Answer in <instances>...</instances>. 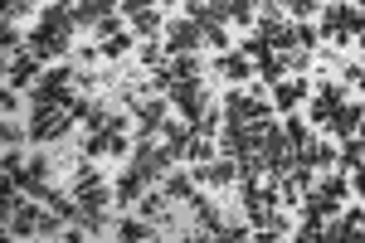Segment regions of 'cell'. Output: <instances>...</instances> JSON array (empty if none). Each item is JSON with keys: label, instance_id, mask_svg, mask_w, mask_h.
Masks as SVG:
<instances>
[{"label": "cell", "instance_id": "cell-1", "mask_svg": "<svg viewBox=\"0 0 365 243\" xmlns=\"http://www.w3.org/2000/svg\"><path fill=\"white\" fill-rule=\"evenodd\" d=\"M365 20V5H351V0H327V5H322V44H327V49H351V44H356V25H361Z\"/></svg>", "mask_w": 365, "mask_h": 243}, {"label": "cell", "instance_id": "cell-2", "mask_svg": "<svg viewBox=\"0 0 365 243\" xmlns=\"http://www.w3.org/2000/svg\"><path fill=\"white\" fill-rule=\"evenodd\" d=\"M220 108H225V117L229 122H268V117H273V93H263V83H258V88H244V83H239V88H229L225 93V103H220Z\"/></svg>", "mask_w": 365, "mask_h": 243}, {"label": "cell", "instance_id": "cell-3", "mask_svg": "<svg viewBox=\"0 0 365 243\" xmlns=\"http://www.w3.org/2000/svg\"><path fill=\"white\" fill-rule=\"evenodd\" d=\"M73 88H78V68H73V63H54V68H44V78L29 88V103H34V108H39V103H63V108H68V103L78 98Z\"/></svg>", "mask_w": 365, "mask_h": 243}, {"label": "cell", "instance_id": "cell-4", "mask_svg": "<svg viewBox=\"0 0 365 243\" xmlns=\"http://www.w3.org/2000/svg\"><path fill=\"white\" fill-rule=\"evenodd\" d=\"M73 108H63V103H39L34 117H29V141H39V146H49V141H63V136L73 132Z\"/></svg>", "mask_w": 365, "mask_h": 243}, {"label": "cell", "instance_id": "cell-5", "mask_svg": "<svg viewBox=\"0 0 365 243\" xmlns=\"http://www.w3.org/2000/svg\"><path fill=\"white\" fill-rule=\"evenodd\" d=\"M122 15H127L132 34H141V39H161V34H166V10L151 5V0H127Z\"/></svg>", "mask_w": 365, "mask_h": 243}, {"label": "cell", "instance_id": "cell-6", "mask_svg": "<svg viewBox=\"0 0 365 243\" xmlns=\"http://www.w3.org/2000/svg\"><path fill=\"white\" fill-rule=\"evenodd\" d=\"M161 39H166L170 58L175 54H205V25L190 20V15H185V20H166V34H161Z\"/></svg>", "mask_w": 365, "mask_h": 243}, {"label": "cell", "instance_id": "cell-7", "mask_svg": "<svg viewBox=\"0 0 365 243\" xmlns=\"http://www.w3.org/2000/svg\"><path fill=\"white\" fill-rule=\"evenodd\" d=\"M25 49L39 54L44 63H58V58H68V49H73V34H68V29H54V25H39L25 39Z\"/></svg>", "mask_w": 365, "mask_h": 243}, {"label": "cell", "instance_id": "cell-8", "mask_svg": "<svg viewBox=\"0 0 365 243\" xmlns=\"http://www.w3.org/2000/svg\"><path fill=\"white\" fill-rule=\"evenodd\" d=\"M195 185H210V190H234V185H239V161L220 151L215 161L195 165Z\"/></svg>", "mask_w": 365, "mask_h": 243}, {"label": "cell", "instance_id": "cell-9", "mask_svg": "<svg viewBox=\"0 0 365 243\" xmlns=\"http://www.w3.org/2000/svg\"><path fill=\"white\" fill-rule=\"evenodd\" d=\"M39 219H44V210H34L29 200H15L10 195V219H5L10 239H39Z\"/></svg>", "mask_w": 365, "mask_h": 243}, {"label": "cell", "instance_id": "cell-10", "mask_svg": "<svg viewBox=\"0 0 365 243\" xmlns=\"http://www.w3.org/2000/svg\"><path fill=\"white\" fill-rule=\"evenodd\" d=\"M268 93H273V108H278V112H297V108L312 98V83L302 78V73H287V78L273 83Z\"/></svg>", "mask_w": 365, "mask_h": 243}, {"label": "cell", "instance_id": "cell-11", "mask_svg": "<svg viewBox=\"0 0 365 243\" xmlns=\"http://www.w3.org/2000/svg\"><path fill=\"white\" fill-rule=\"evenodd\" d=\"M44 78V58L39 54H15V58H5V83L10 88H34V83Z\"/></svg>", "mask_w": 365, "mask_h": 243}, {"label": "cell", "instance_id": "cell-12", "mask_svg": "<svg viewBox=\"0 0 365 243\" xmlns=\"http://www.w3.org/2000/svg\"><path fill=\"white\" fill-rule=\"evenodd\" d=\"M361 117H365V103H356V98H346L336 112H331V122H327V132L336 136V141H346V136H361Z\"/></svg>", "mask_w": 365, "mask_h": 243}, {"label": "cell", "instance_id": "cell-13", "mask_svg": "<svg viewBox=\"0 0 365 243\" xmlns=\"http://www.w3.org/2000/svg\"><path fill=\"white\" fill-rule=\"evenodd\" d=\"M297 161H307L312 170H336L341 165V141L336 136H317L307 151H297Z\"/></svg>", "mask_w": 365, "mask_h": 243}, {"label": "cell", "instance_id": "cell-14", "mask_svg": "<svg viewBox=\"0 0 365 243\" xmlns=\"http://www.w3.org/2000/svg\"><path fill=\"white\" fill-rule=\"evenodd\" d=\"M146 190H151V180H146V175H141L137 165H127V170H122V175H117L113 195H117V205H122V210H132V205H137V200H141V195H146Z\"/></svg>", "mask_w": 365, "mask_h": 243}, {"label": "cell", "instance_id": "cell-15", "mask_svg": "<svg viewBox=\"0 0 365 243\" xmlns=\"http://www.w3.org/2000/svg\"><path fill=\"white\" fill-rule=\"evenodd\" d=\"M215 73H220V78H229L234 88H239L244 78H253V58L244 54V49H229V54H215Z\"/></svg>", "mask_w": 365, "mask_h": 243}, {"label": "cell", "instance_id": "cell-16", "mask_svg": "<svg viewBox=\"0 0 365 243\" xmlns=\"http://www.w3.org/2000/svg\"><path fill=\"white\" fill-rule=\"evenodd\" d=\"M170 205H175V200L166 195V185H151V190L137 200V214L151 219V224H161V219H170Z\"/></svg>", "mask_w": 365, "mask_h": 243}, {"label": "cell", "instance_id": "cell-17", "mask_svg": "<svg viewBox=\"0 0 365 243\" xmlns=\"http://www.w3.org/2000/svg\"><path fill=\"white\" fill-rule=\"evenodd\" d=\"M190 210H195V229H200V234H215V239L225 234V214H220L210 200H200V195H195V200H190Z\"/></svg>", "mask_w": 365, "mask_h": 243}, {"label": "cell", "instance_id": "cell-18", "mask_svg": "<svg viewBox=\"0 0 365 243\" xmlns=\"http://www.w3.org/2000/svg\"><path fill=\"white\" fill-rule=\"evenodd\" d=\"M205 78V58L200 54H175L170 58V83H200Z\"/></svg>", "mask_w": 365, "mask_h": 243}, {"label": "cell", "instance_id": "cell-19", "mask_svg": "<svg viewBox=\"0 0 365 243\" xmlns=\"http://www.w3.org/2000/svg\"><path fill=\"white\" fill-rule=\"evenodd\" d=\"M282 132H287V141H292V151H307L312 141H317V132H312V122H307V117H297V112H287Z\"/></svg>", "mask_w": 365, "mask_h": 243}, {"label": "cell", "instance_id": "cell-20", "mask_svg": "<svg viewBox=\"0 0 365 243\" xmlns=\"http://www.w3.org/2000/svg\"><path fill=\"white\" fill-rule=\"evenodd\" d=\"M137 63L151 73V68H166L170 63V49H166V39H146V44H137Z\"/></svg>", "mask_w": 365, "mask_h": 243}, {"label": "cell", "instance_id": "cell-21", "mask_svg": "<svg viewBox=\"0 0 365 243\" xmlns=\"http://www.w3.org/2000/svg\"><path fill=\"white\" fill-rule=\"evenodd\" d=\"M253 78L263 83V88H273V83H282V78H287V58H282V54L258 58V63H253Z\"/></svg>", "mask_w": 365, "mask_h": 243}, {"label": "cell", "instance_id": "cell-22", "mask_svg": "<svg viewBox=\"0 0 365 243\" xmlns=\"http://www.w3.org/2000/svg\"><path fill=\"white\" fill-rule=\"evenodd\" d=\"M103 15H113L108 0H78V5H73V25H78V29H93Z\"/></svg>", "mask_w": 365, "mask_h": 243}, {"label": "cell", "instance_id": "cell-23", "mask_svg": "<svg viewBox=\"0 0 365 243\" xmlns=\"http://www.w3.org/2000/svg\"><path fill=\"white\" fill-rule=\"evenodd\" d=\"M117 239H127V243H146V239H156V229H151V219L127 214L122 224H117Z\"/></svg>", "mask_w": 365, "mask_h": 243}, {"label": "cell", "instance_id": "cell-24", "mask_svg": "<svg viewBox=\"0 0 365 243\" xmlns=\"http://www.w3.org/2000/svg\"><path fill=\"white\" fill-rule=\"evenodd\" d=\"M161 185H166V195L175 200V205H190V200H195V175H180V170H170Z\"/></svg>", "mask_w": 365, "mask_h": 243}, {"label": "cell", "instance_id": "cell-25", "mask_svg": "<svg viewBox=\"0 0 365 243\" xmlns=\"http://www.w3.org/2000/svg\"><path fill=\"white\" fill-rule=\"evenodd\" d=\"M205 49H215V54H229V49H234V39H229V25H220V20H205Z\"/></svg>", "mask_w": 365, "mask_h": 243}, {"label": "cell", "instance_id": "cell-26", "mask_svg": "<svg viewBox=\"0 0 365 243\" xmlns=\"http://www.w3.org/2000/svg\"><path fill=\"white\" fill-rule=\"evenodd\" d=\"M137 49V39H132V29H122V34H113V39H103V58H113V63H122V58Z\"/></svg>", "mask_w": 365, "mask_h": 243}, {"label": "cell", "instance_id": "cell-27", "mask_svg": "<svg viewBox=\"0 0 365 243\" xmlns=\"http://www.w3.org/2000/svg\"><path fill=\"white\" fill-rule=\"evenodd\" d=\"M122 29H132V25H127V15H122V10H113V15H103V20L93 25V39L103 44V39H113V34H122Z\"/></svg>", "mask_w": 365, "mask_h": 243}, {"label": "cell", "instance_id": "cell-28", "mask_svg": "<svg viewBox=\"0 0 365 243\" xmlns=\"http://www.w3.org/2000/svg\"><path fill=\"white\" fill-rule=\"evenodd\" d=\"M25 136H29V127H20L15 117H5V122H0V141H5V151H20V141H25Z\"/></svg>", "mask_w": 365, "mask_h": 243}, {"label": "cell", "instance_id": "cell-29", "mask_svg": "<svg viewBox=\"0 0 365 243\" xmlns=\"http://www.w3.org/2000/svg\"><path fill=\"white\" fill-rule=\"evenodd\" d=\"M282 5H287V15H292V20H317L327 0H282Z\"/></svg>", "mask_w": 365, "mask_h": 243}, {"label": "cell", "instance_id": "cell-30", "mask_svg": "<svg viewBox=\"0 0 365 243\" xmlns=\"http://www.w3.org/2000/svg\"><path fill=\"white\" fill-rule=\"evenodd\" d=\"M239 49H244V54H249L253 63H258V58H268V54H273V49H268V39H263L258 29H249V39H239Z\"/></svg>", "mask_w": 365, "mask_h": 243}, {"label": "cell", "instance_id": "cell-31", "mask_svg": "<svg viewBox=\"0 0 365 243\" xmlns=\"http://www.w3.org/2000/svg\"><path fill=\"white\" fill-rule=\"evenodd\" d=\"M25 170H29V180H49V170H54V156H44V151H34L25 161Z\"/></svg>", "mask_w": 365, "mask_h": 243}, {"label": "cell", "instance_id": "cell-32", "mask_svg": "<svg viewBox=\"0 0 365 243\" xmlns=\"http://www.w3.org/2000/svg\"><path fill=\"white\" fill-rule=\"evenodd\" d=\"M346 239H365V205H356V210H346Z\"/></svg>", "mask_w": 365, "mask_h": 243}, {"label": "cell", "instance_id": "cell-33", "mask_svg": "<svg viewBox=\"0 0 365 243\" xmlns=\"http://www.w3.org/2000/svg\"><path fill=\"white\" fill-rule=\"evenodd\" d=\"M282 58H287V73H307V68H312V58H317V54H312V49H287Z\"/></svg>", "mask_w": 365, "mask_h": 243}, {"label": "cell", "instance_id": "cell-34", "mask_svg": "<svg viewBox=\"0 0 365 243\" xmlns=\"http://www.w3.org/2000/svg\"><path fill=\"white\" fill-rule=\"evenodd\" d=\"M34 15V0H5V20H29Z\"/></svg>", "mask_w": 365, "mask_h": 243}, {"label": "cell", "instance_id": "cell-35", "mask_svg": "<svg viewBox=\"0 0 365 243\" xmlns=\"http://www.w3.org/2000/svg\"><path fill=\"white\" fill-rule=\"evenodd\" d=\"M132 151V136L127 132H108V156H127Z\"/></svg>", "mask_w": 365, "mask_h": 243}, {"label": "cell", "instance_id": "cell-36", "mask_svg": "<svg viewBox=\"0 0 365 243\" xmlns=\"http://www.w3.org/2000/svg\"><path fill=\"white\" fill-rule=\"evenodd\" d=\"M0 112L15 117V88H10V83H5V93H0Z\"/></svg>", "mask_w": 365, "mask_h": 243}, {"label": "cell", "instance_id": "cell-37", "mask_svg": "<svg viewBox=\"0 0 365 243\" xmlns=\"http://www.w3.org/2000/svg\"><path fill=\"white\" fill-rule=\"evenodd\" d=\"M137 117H127V112H113V122H108V132H127Z\"/></svg>", "mask_w": 365, "mask_h": 243}, {"label": "cell", "instance_id": "cell-38", "mask_svg": "<svg viewBox=\"0 0 365 243\" xmlns=\"http://www.w3.org/2000/svg\"><path fill=\"white\" fill-rule=\"evenodd\" d=\"M351 195H361V205H365V175H351Z\"/></svg>", "mask_w": 365, "mask_h": 243}, {"label": "cell", "instance_id": "cell-39", "mask_svg": "<svg viewBox=\"0 0 365 243\" xmlns=\"http://www.w3.org/2000/svg\"><path fill=\"white\" fill-rule=\"evenodd\" d=\"M356 49H361V54H365V20H361V25H356Z\"/></svg>", "mask_w": 365, "mask_h": 243}, {"label": "cell", "instance_id": "cell-40", "mask_svg": "<svg viewBox=\"0 0 365 243\" xmlns=\"http://www.w3.org/2000/svg\"><path fill=\"white\" fill-rule=\"evenodd\" d=\"M54 5H63V10H73V5H78V0H54Z\"/></svg>", "mask_w": 365, "mask_h": 243}, {"label": "cell", "instance_id": "cell-41", "mask_svg": "<svg viewBox=\"0 0 365 243\" xmlns=\"http://www.w3.org/2000/svg\"><path fill=\"white\" fill-rule=\"evenodd\" d=\"M151 5H161V10H170V5H175V0H151Z\"/></svg>", "mask_w": 365, "mask_h": 243}, {"label": "cell", "instance_id": "cell-42", "mask_svg": "<svg viewBox=\"0 0 365 243\" xmlns=\"http://www.w3.org/2000/svg\"><path fill=\"white\" fill-rule=\"evenodd\" d=\"M108 5H113V10H122V5H127V0H108Z\"/></svg>", "mask_w": 365, "mask_h": 243}]
</instances>
